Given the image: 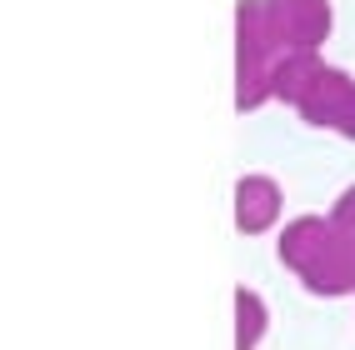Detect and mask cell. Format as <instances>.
I'll list each match as a JSON object with an SVG mask.
<instances>
[{
    "mask_svg": "<svg viewBox=\"0 0 355 350\" xmlns=\"http://www.w3.org/2000/svg\"><path fill=\"white\" fill-rule=\"evenodd\" d=\"M275 26L286 35V45H311L320 51L330 35V0H270Z\"/></svg>",
    "mask_w": 355,
    "mask_h": 350,
    "instance_id": "5",
    "label": "cell"
},
{
    "mask_svg": "<svg viewBox=\"0 0 355 350\" xmlns=\"http://www.w3.org/2000/svg\"><path fill=\"white\" fill-rule=\"evenodd\" d=\"M235 110L255 115L260 105H270V65L286 51V35L275 26L270 0H235Z\"/></svg>",
    "mask_w": 355,
    "mask_h": 350,
    "instance_id": "2",
    "label": "cell"
},
{
    "mask_svg": "<svg viewBox=\"0 0 355 350\" xmlns=\"http://www.w3.org/2000/svg\"><path fill=\"white\" fill-rule=\"evenodd\" d=\"M330 220H336L340 236H350V240H355V191H345L336 205H330Z\"/></svg>",
    "mask_w": 355,
    "mask_h": 350,
    "instance_id": "8",
    "label": "cell"
},
{
    "mask_svg": "<svg viewBox=\"0 0 355 350\" xmlns=\"http://www.w3.org/2000/svg\"><path fill=\"white\" fill-rule=\"evenodd\" d=\"M280 265L300 275L311 295H345L355 286V240L340 236L330 216H295L280 225Z\"/></svg>",
    "mask_w": 355,
    "mask_h": 350,
    "instance_id": "1",
    "label": "cell"
},
{
    "mask_svg": "<svg viewBox=\"0 0 355 350\" xmlns=\"http://www.w3.org/2000/svg\"><path fill=\"white\" fill-rule=\"evenodd\" d=\"M280 210H286V191H280V180L266 175V170H250L235 180L230 191V220L241 236H266V230L280 225Z\"/></svg>",
    "mask_w": 355,
    "mask_h": 350,
    "instance_id": "3",
    "label": "cell"
},
{
    "mask_svg": "<svg viewBox=\"0 0 355 350\" xmlns=\"http://www.w3.org/2000/svg\"><path fill=\"white\" fill-rule=\"evenodd\" d=\"M350 76H345V70H336V65H320L315 70V76L311 80H305V90H300V96H295V115H300V121L305 125H315V130H330V125H336V115H340V105H345V96H350Z\"/></svg>",
    "mask_w": 355,
    "mask_h": 350,
    "instance_id": "4",
    "label": "cell"
},
{
    "mask_svg": "<svg viewBox=\"0 0 355 350\" xmlns=\"http://www.w3.org/2000/svg\"><path fill=\"white\" fill-rule=\"evenodd\" d=\"M330 130H340L345 140H355V85H350V96H345V105H340V115H336Z\"/></svg>",
    "mask_w": 355,
    "mask_h": 350,
    "instance_id": "9",
    "label": "cell"
},
{
    "mask_svg": "<svg viewBox=\"0 0 355 350\" xmlns=\"http://www.w3.org/2000/svg\"><path fill=\"white\" fill-rule=\"evenodd\" d=\"M315 70H320V55L311 45H286V51L275 55V65H270V100L295 105V96L305 90V80H311Z\"/></svg>",
    "mask_w": 355,
    "mask_h": 350,
    "instance_id": "6",
    "label": "cell"
},
{
    "mask_svg": "<svg viewBox=\"0 0 355 350\" xmlns=\"http://www.w3.org/2000/svg\"><path fill=\"white\" fill-rule=\"evenodd\" d=\"M270 331V306L250 286H235V350H260Z\"/></svg>",
    "mask_w": 355,
    "mask_h": 350,
    "instance_id": "7",
    "label": "cell"
}]
</instances>
